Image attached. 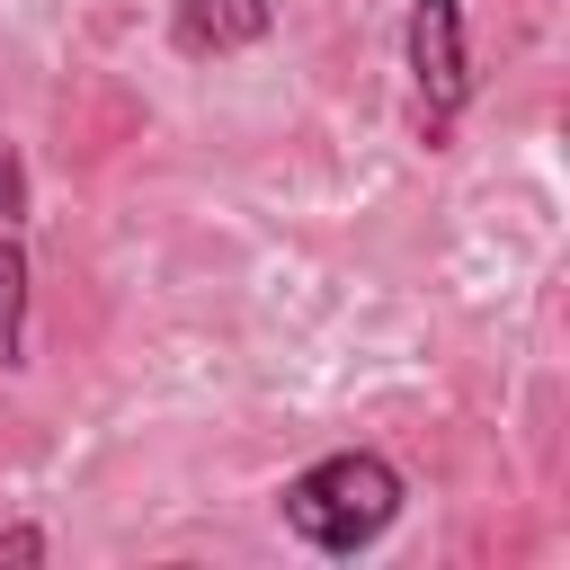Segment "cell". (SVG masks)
<instances>
[{"label":"cell","instance_id":"1","mask_svg":"<svg viewBox=\"0 0 570 570\" xmlns=\"http://www.w3.org/2000/svg\"><path fill=\"white\" fill-rule=\"evenodd\" d=\"M401 508H410V481H401V463H392L383 445H338V454L303 463V472L276 490L285 534H294L303 552H321V561L374 552V543L401 525Z\"/></svg>","mask_w":570,"mask_h":570},{"label":"cell","instance_id":"2","mask_svg":"<svg viewBox=\"0 0 570 570\" xmlns=\"http://www.w3.org/2000/svg\"><path fill=\"white\" fill-rule=\"evenodd\" d=\"M401 62L419 89V134L428 151H445V134L472 107V36H463V0H410L401 18Z\"/></svg>","mask_w":570,"mask_h":570},{"label":"cell","instance_id":"3","mask_svg":"<svg viewBox=\"0 0 570 570\" xmlns=\"http://www.w3.org/2000/svg\"><path fill=\"white\" fill-rule=\"evenodd\" d=\"M276 36V0H169V45L187 62H223Z\"/></svg>","mask_w":570,"mask_h":570},{"label":"cell","instance_id":"4","mask_svg":"<svg viewBox=\"0 0 570 570\" xmlns=\"http://www.w3.org/2000/svg\"><path fill=\"white\" fill-rule=\"evenodd\" d=\"M27 294H36L27 240L0 232V374H27Z\"/></svg>","mask_w":570,"mask_h":570},{"label":"cell","instance_id":"5","mask_svg":"<svg viewBox=\"0 0 570 570\" xmlns=\"http://www.w3.org/2000/svg\"><path fill=\"white\" fill-rule=\"evenodd\" d=\"M0 223H9V232L27 223V160H18L9 134H0Z\"/></svg>","mask_w":570,"mask_h":570},{"label":"cell","instance_id":"6","mask_svg":"<svg viewBox=\"0 0 570 570\" xmlns=\"http://www.w3.org/2000/svg\"><path fill=\"white\" fill-rule=\"evenodd\" d=\"M0 561H53V534L45 525H0Z\"/></svg>","mask_w":570,"mask_h":570}]
</instances>
